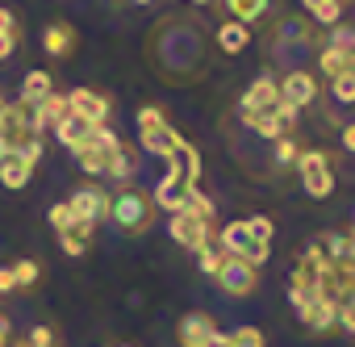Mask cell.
Masks as SVG:
<instances>
[{
  "instance_id": "6da1fadb",
  "label": "cell",
  "mask_w": 355,
  "mask_h": 347,
  "mask_svg": "<svg viewBox=\"0 0 355 347\" xmlns=\"http://www.w3.org/2000/svg\"><path fill=\"white\" fill-rule=\"evenodd\" d=\"M109 222H113L121 235H146L150 222H155V201H150V193H142L134 180H130V185H117V193H109Z\"/></svg>"
},
{
  "instance_id": "7a4b0ae2",
  "label": "cell",
  "mask_w": 355,
  "mask_h": 347,
  "mask_svg": "<svg viewBox=\"0 0 355 347\" xmlns=\"http://www.w3.org/2000/svg\"><path fill=\"white\" fill-rule=\"evenodd\" d=\"M180 142H184V134L167 126L163 109H155V105H142L138 109V146L142 151H150L159 159H171V151L180 146Z\"/></svg>"
},
{
  "instance_id": "3957f363",
  "label": "cell",
  "mask_w": 355,
  "mask_h": 347,
  "mask_svg": "<svg viewBox=\"0 0 355 347\" xmlns=\"http://www.w3.org/2000/svg\"><path fill=\"white\" fill-rule=\"evenodd\" d=\"M297 176H301V189L313 197V201H326L334 193V167H330V155L309 146L297 155Z\"/></svg>"
},
{
  "instance_id": "277c9868",
  "label": "cell",
  "mask_w": 355,
  "mask_h": 347,
  "mask_svg": "<svg viewBox=\"0 0 355 347\" xmlns=\"http://www.w3.org/2000/svg\"><path fill=\"white\" fill-rule=\"evenodd\" d=\"M38 134H34L30 109L21 101H0V146H5V151H21Z\"/></svg>"
},
{
  "instance_id": "5b68a950",
  "label": "cell",
  "mask_w": 355,
  "mask_h": 347,
  "mask_svg": "<svg viewBox=\"0 0 355 347\" xmlns=\"http://www.w3.org/2000/svg\"><path fill=\"white\" fill-rule=\"evenodd\" d=\"M167 230H171L175 243H180L184 251H193V255L214 243V222H205V218H197V214H189V210H175L171 222H167Z\"/></svg>"
},
{
  "instance_id": "8992f818",
  "label": "cell",
  "mask_w": 355,
  "mask_h": 347,
  "mask_svg": "<svg viewBox=\"0 0 355 347\" xmlns=\"http://www.w3.org/2000/svg\"><path fill=\"white\" fill-rule=\"evenodd\" d=\"M276 84H280V105L293 109V113H301V109H309V105L318 101V71L293 67V71H284V80H276Z\"/></svg>"
},
{
  "instance_id": "52a82bcc",
  "label": "cell",
  "mask_w": 355,
  "mask_h": 347,
  "mask_svg": "<svg viewBox=\"0 0 355 347\" xmlns=\"http://www.w3.org/2000/svg\"><path fill=\"white\" fill-rule=\"evenodd\" d=\"M222 251H226V255L247 260L251 268H259V264L272 255V247H263V243H255V239H251L247 218H239V222H226V226H222Z\"/></svg>"
},
{
  "instance_id": "ba28073f",
  "label": "cell",
  "mask_w": 355,
  "mask_h": 347,
  "mask_svg": "<svg viewBox=\"0 0 355 347\" xmlns=\"http://www.w3.org/2000/svg\"><path fill=\"white\" fill-rule=\"evenodd\" d=\"M117 142H121V138H117L109 126H96V130H92V138H88L84 146H76V159H80V167H84V176H105L109 151H113Z\"/></svg>"
},
{
  "instance_id": "9c48e42d",
  "label": "cell",
  "mask_w": 355,
  "mask_h": 347,
  "mask_svg": "<svg viewBox=\"0 0 355 347\" xmlns=\"http://www.w3.org/2000/svg\"><path fill=\"white\" fill-rule=\"evenodd\" d=\"M63 96H67V113L84 117L88 126H109L113 105H109L105 92H96V88H71V92H63Z\"/></svg>"
},
{
  "instance_id": "30bf717a",
  "label": "cell",
  "mask_w": 355,
  "mask_h": 347,
  "mask_svg": "<svg viewBox=\"0 0 355 347\" xmlns=\"http://www.w3.org/2000/svg\"><path fill=\"white\" fill-rule=\"evenodd\" d=\"M218 285H222V293H230V297H251L255 285H259V268H251V264L239 260V255H226L222 268H218Z\"/></svg>"
},
{
  "instance_id": "8fae6325",
  "label": "cell",
  "mask_w": 355,
  "mask_h": 347,
  "mask_svg": "<svg viewBox=\"0 0 355 347\" xmlns=\"http://www.w3.org/2000/svg\"><path fill=\"white\" fill-rule=\"evenodd\" d=\"M67 205H71V214L80 218V222H105L109 218V189H101V185H84V189H76L71 197H67Z\"/></svg>"
},
{
  "instance_id": "7c38bea8",
  "label": "cell",
  "mask_w": 355,
  "mask_h": 347,
  "mask_svg": "<svg viewBox=\"0 0 355 347\" xmlns=\"http://www.w3.org/2000/svg\"><path fill=\"white\" fill-rule=\"evenodd\" d=\"M247 117V126L263 138V142H276V138H284V134H293V121H297V113L293 109H272V113H243Z\"/></svg>"
},
{
  "instance_id": "4fadbf2b",
  "label": "cell",
  "mask_w": 355,
  "mask_h": 347,
  "mask_svg": "<svg viewBox=\"0 0 355 347\" xmlns=\"http://www.w3.org/2000/svg\"><path fill=\"white\" fill-rule=\"evenodd\" d=\"M243 113H272V109H280V84L272 80V76H259V80H251V88L243 92Z\"/></svg>"
},
{
  "instance_id": "5bb4252c",
  "label": "cell",
  "mask_w": 355,
  "mask_h": 347,
  "mask_svg": "<svg viewBox=\"0 0 355 347\" xmlns=\"http://www.w3.org/2000/svg\"><path fill=\"white\" fill-rule=\"evenodd\" d=\"M167 163H171L167 171H171L175 180H184L189 189H197V185H201V151H197L189 138H184L180 146H175V151H171V159H167Z\"/></svg>"
},
{
  "instance_id": "9a60e30c",
  "label": "cell",
  "mask_w": 355,
  "mask_h": 347,
  "mask_svg": "<svg viewBox=\"0 0 355 347\" xmlns=\"http://www.w3.org/2000/svg\"><path fill=\"white\" fill-rule=\"evenodd\" d=\"M175 335H180V347H205L214 335H218V322L209 318V314H201V310H193V314H184L180 318V326H175Z\"/></svg>"
},
{
  "instance_id": "2e32d148",
  "label": "cell",
  "mask_w": 355,
  "mask_h": 347,
  "mask_svg": "<svg viewBox=\"0 0 355 347\" xmlns=\"http://www.w3.org/2000/svg\"><path fill=\"white\" fill-rule=\"evenodd\" d=\"M67 117V96L63 92H51L46 101H38L34 109H30V121H34V134L42 138V134H55V126Z\"/></svg>"
},
{
  "instance_id": "e0dca14e",
  "label": "cell",
  "mask_w": 355,
  "mask_h": 347,
  "mask_svg": "<svg viewBox=\"0 0 355 347\" xmlns=\"http://www.w3.org/2000/svg\"><path fill=\"white\" fill-rule=\"evenodd\" d=\"M76 42H80V34H76L71 22H51V26L42 30V51H46L51 59H67V55L76 51Z\"/></svg>"
},
{
  "instance_id": "ac0fdd59",
  "label": "cell",
  "mask_w": 355,
  "mask_h": 347,
  "mask_svg": "<svg viewBox=\"0 0 355 347\" xmlns=\"http://www.w3.org/2000/svg\"><path fill=\"white\" fill-rule=\"evenodd\" d=\"M30 176H34V163L21 155V151H5V155H0V185H5V189H26L30 185Z\"/></svg>"
},
{
  "instance_id": "d6986e66",
  "label": "cell",
  "mask_w": 355,
  "mask_h": 347,
  "mask_svg": "<svg viewBox=\"0 0 355 347\" xmlns=\"http://www.w3.org/2000/svg\"><path fill=\"white\" fill-rule=\"evenodd\" d=\"M138 171V151L130 142H117L109 151V163H105V180H117V185H130Z\"/></svg>"
},
{
  "instance_id": "ffe728a7",
  "label": "cell",
  "mask_w": 355,
  "mask_h": 347,
  "mask_svg": "<svg viewBox=\"0 0 355 347\" xmlns=\"http://www.w3.org/2000/svg\"><path fill=\"white\" fill-rule=\"evenodd\" d=\"M201 189V185H197ZM184 197H189V185L184 180H175L171 171L159 180V189L150 193V201H155V210H163V214H175V210H184Z\"/></svg>"
},
{
  "instance_id": "44dd1931",
  "label": "cell",
  "mask_w": 355,
  "mask_h": 347,
  "mask_svg": "<svg viewBox=\"0 0 355 347\" xmlns=\"http://www.w3.org/2000/svg\"><path fill=\"white\" fill-rule=\"evenodd\" d=\"M351 55H355V51H338V46L326 42V46L313 55V63H318V71H322L326 80H338V76H355V71H351Z\"/></svg>"
},
{
  "instance_id": "7402d4cb",
  "label": "cell",
  "mask_w": 355,
  "mask_h": 347,
  "mask_svg": "<svg viewBox=\"0 0 355 347\" xmlns=\"http://www.w3.org/2000/svg\"><path fill=\"white\" fill-rule=\"evenodd\" d=\"M55 92V80H51V71H42V67H34V71H26V80H21V105L26 109H34L38 101H46Z\"/></svg>"
},
{
  "instance_id": "603a6c76",
  "label": "cell",
  "mask_w": 355,
  "mask_h": 347,
  "mask_svg": "<svg viewBox=\"0 0 355 347\" xmlns=\"http://www.w3.org/2000/svg\"><path fill=\"white\" fill-rule=\"evenodd\" d=\"M214 42H218V51H222V55H243V51L251 46V30H247V26H239V22H222V26H218V34H214Z\"/></svg>"
},
{
  "instance_id": "cb8c5ba5",
  "label": "cell",
  "mask_w": 355,
  "mask_h": 347,
  "mask_svg": "<svg viewBox=\"0 0 355 347\" xmlns=\"http://www.w3.org/2000/svg\"><path fill=\"white\" fill-rule=\"evenodd\" d=\"M301 322L309 326V330H318V335H326V330H334L338 326V305L330 301V297H318L305 314H301Z\"/></svg>"
},
{
  "instance_id": "d4e9b609",
  "label": "cell",
  "mask_w": 355,
  "mask_h": 347,
  "mask_svg": "<svg viewBox=\"0 0 355 347\" xmlns=\"http://www.w3.org/2000/svg\"><path fill=\"white\" fill-rule=\"evenodd\" d=\"M226 9H230V22L251 30V26H259L272 13V0H226Z\"/></svg>"
},
{
  "instance_id": "484cf974",
  "label": "cell",
  "mask_w": 355,
  "mask_h": 347,
  "mask_svg": "<svg viewBox=\"0 0 355 347\" xmlns=\"http://www.w3.org/2000/svg\"><path fill=\"white\" fill-rule=\"evenodd\" d=\"M92 130H96V126H88L84 117H76V113H67V117H63V121L55 126V138H59L63 146H71V151H76V146H84V142L92 138Z\"/></svg>"
},
{
  "instance_id": "4316f807",
  "label": "cell",
  "mask_w": 355,
  "mask_h": 347,
  "mask_svg": "<svg viewBox=\"0 0 355 347\" xmlns=\"http://www.w3.org/2000/svg\"><path fill=\"white\" fill-rule=\"evenodd\" d=\"M88 243H92V222H71L67 230H59V247L67 255H84Z\"/></svg>"
},
{
  "instance_id": "83f0119b",
  "label": "cell",
  "mask_w": 355,
  "mask_h": 347,
  "mask_svg": "<svg viewBox=\"0 0 355 347\" xmlns=\"http://www.w3.org/2000/svg\"><path fill=\"white\" fill-rule=\"evenodd\" d=\"M301 9H305V17L318 22V26H338V17H343V5H338V0H301Z\"/></svg>"
},
{
  "instance_id": "f1b7e54d",
  "label": "cell",
  "mask_w": 355,
  "mask_h": 347,
  "mask_svg": "<svg viewBox=\"0 0 355 347\" xmlns=\"http://www.w3.org/2000/svg\"><path fill=\"white\" fill-rule=\"evenodd\" d=\"M297 155H301V142L293 134H284V138L272 142V163L276 167H297Z\"/></svg>"
},
{
  "instance_id": "f546056e",
  "label": "cell",
  "mask_w": 355,
  "mask_h": 347,
  "mask_svg": "<svg viewBox=\"0 0 355 347\" xmlns=\"http://www.w3.org/2000/svg\"><path fill=\"white\" fill-rule=\"evenodd\" d=\"M184 210H189V214H197V218H205V222H214V214H218L214 197H205L201 189H189V197H184Z\"/></svg>"
},
{
  "instance_id": "4dcf8cb0",
  "label": "cell",
  "mask_w": 355,
  "mask_h": 347,
  "mask_svg": "<svg viewBox=\"0 0 355 347\" xmlns=\"http://www.w3.org/2000/svg\"><path fill=\"white\" fill-rule=\"evenodd\" d=\"M222 260H226V251H222V247H214V243L197 251V268H201L205 276H218V268H222Z\"/></svg>"
},
{
  "instance_id": "1f68e13d",
  "label": "cell",
  "mask_w": 355,
  "mask_h": 347,
  "mask_svg": "<svg viewBox=\"0 0 355 347\" xmlns=\"http://www.w3.org/2000/svg\"><path fill=\"white\" fill-rule=\"evenodd\" d=\"M38 276H42L38 260H17V264H13V280H17V289H30Z\"/></svg>"
},
{
  "instance_id": "d6a6232c",
  "label": "cell",
  "mask_w": 355,
  "mask_h": 347,
  "mask_svg": "<svg viewBox=\"0 0 355 347\" xmlns=\"http://www.w3.org/2000/svg\"><path fill=\"white\" fill-rule=\"evenodd\" d=\"M247 230H251V239L255 243H263V247H272V235H276V226H272V218H247Z\"/></svg>"
},
{
  "instance_id": "836d02e7",
  "label": "cell",
  "mask_w": 355,
  "mask_h": 347,
  "mask_svg": "<svg viewBox=\"0 0 355 347\" xmlns=\"http://www.w3.org/2000/svg\"><path fill=\"white\" fill-rule=\"evenodd\" d=\"M230 347H263V330L259 326H239V330H230Z\"/></svg>"
},
{
  "instance_id": "e575fe53",
  "label": "cell",
  "mask_w": 355,
  "mask_h": 347,
  "mask_svg": "<svg viewBox=\"0 0 355 347\" xmlns=\"http://www.w3.org/2000/svg\"><path fill=\"white\" fill-rule=\"evenodd\" d=\"M330 92H334L338 105H355V76H338V80H330Z\"/></svg>"
},
{
  "instance_id": "d590c367",
  "label": "cell",
  "mask_w": 355,
  "mask_h": 347,
  "mask_svg": "<svg viewBox=\"0 0 355 347\" xmlns=\"http://www.w3.org/2000/svg\"><path fill=\"white\" fill-rule=\"evenodd\" d=\"M46 218H51V226H55V235H59V230H67L71 222H80V218L71 214V205H67V201H59V205H51V214H46Z\"/></svg>"
},
{
  "instance_id": "8d00e7d4",
  "label": "cell",
  "mask_w": 355,
  "mask_h": 347,
  "mask_svg": "<svg viewBox=\"0 0 355 347\" xmlns=\"http://www.w3.org/2000/svg\"><path fill=\"white\" fill-rule=\"evenodd\" d=\"M17 46H21V30H0V63H5Z\"/></svg>"
},
{
  "instance_id": "74e56055",
  "label": "cell",
  "mask_w": 355,
  "mask_h": 347,
  "mask_svg": "<svg viewBox=\"0 0 355 347\" xmlns=\"http://www.w3.org/2000/svg\"><path fill=\"white\" fill-rule=\"evenodd\" d=\"M26 343H30V347H55V335H51V326H34Z\"/></svg>"
},
{
  "instance_id": "f35d334b",
  "label": "cell",
  "mask_w": 355,
  "mask_h": 347,
  "mask_svg": "<svg viewBox=\"0 0 355 347\" xmlns=\"http://www.w3.org/2000/svg\"><path fill=\"white\" fill-rule=\"evenodd\" d=\"M338 326L343 330H355V301H343L338 305Z\"/></svg>"
},
{
  "instance_id": "ab89813d",
  "label": "cell",
  "mask_w": 355,
  "mask_h": 347,
  "mask_svg": "<svg viewBox=\"0 0 355 347\" xmlns=\"http://www.w3.org/2000/svg\"><path fill=\"white\" fill-rule=\"evenodd\" d=\"M13 343V322H9V314L0 310V347H9Z\"/></svg>"
},
{
  "instance_id": "60d3db41",
  "label": "cell",
  "mask_w": 355,
  "mask_h": 347,
  "mask_svg": "<svg viewBox=\"0 0 355 347\" xmlns=\"http://www.w3.org/2000/svg\"><path fill=\"white\" fill-rule=\"evenodd\" d=\"M17 280H13V268H0V293H13Z\"/></svg>"
},
{
  "instance_id": "b9f144b4",
  "label": "cell",
  "mask_w": 355,
  "mask_h": 347,
  "mask_svg": "<svg viewBox=\"0 0 355 347\" xmlns=\"http://www.w3.org/2000/svg\"><path fill=\"white\" fill-rule=\"evenodd\" d=\"M343 146L355 155V121H351V126H343Z\"/></svg>"
},
{
  "instance_id": "7bdbcfd3",
  "label": "cell",
  "mask_w": 355,
  "mask_h": 347,
  "mask_svg": "<svg viewBox=\"0 0 355 347\" xmlns=\"http://www.w3.org/2000/svg\"><path fill=\"white\" fill-rule=\"evenodd\" d=\"M0 30H21V26H17V17H13L9 9H0Z\"/></svg>"
},
{
  "instance_id": "ee69618b",
  "label": "cell",
  "mask_w": 355,
  "mask_h": 347,
  "mask_svg": "<svg viewBox=\"0 0 355 347\" xmlns=\"http://www.w3.org/2000/svg\"><path fill=\"white\" fill-rule=\"evenodd\" d=\"M189 5H214V0H189Z\"/></svg>"
},
{
  "instance_id": "f6af8a7d",
  "label": "cell",
  "mask_w": 355,
  "mask_h": 347,
  "mask_svg": "<svg viewBox=\"0 0 355 347\" xmlns=\"http://www.w3.org/2000/svg\"><path fill=\"white\" fill-rule=\"evenodd\" d=\"M351 243H355V218H351Z\"/></svg>"
},
{
  "instance_id": "bcb514c9",
  "label": "cell",
  "mask_w": 355,
  "mask_h": 347,
  "mask_svg": "<svg viewBox=\"0 0 355 347\" xmlns=\"http://www.w3.org/2000/svg\"><path fill=\"white\" fill-rule=\"evenodd\" d=\"M9 347H30V343H26V339H21V343H9Z\"/></svg>"
},
{
  "instance_id": "7dc6e473",
  "label": "cell",
  "mask_w": 355,
  "mask_h": 347,
  "mask_svg": "<svg viewBox=\"0 0 355 347\" xmlns=\"http://www.w3.org/2000/svg\"><path fill=\"white\" fill-rule=\"evenodd\" d=\"M134 5H155V0H134Z\"/></svg>"
}]
</instances>
